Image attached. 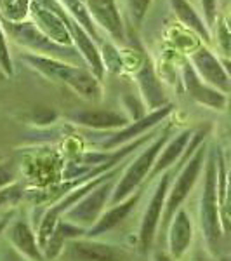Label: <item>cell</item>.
Here are the masks:
<instances>
[{
	"label": "cell",
	"instance_id": "ffe728a7",
	"mask_svg": "<svg viewBox=\"0 0 231 261\" xmlns=\"http://www.w3.org/2000/svg\"><path fill=\"white\" fill-rule=\"evenodd\" d=\"M172 11L178 16V19L181 21L186 28H190L191 32H195L201 40H211V32L204 19L200 18V14L191 7V4L188 0H169Z\"/></svg>",
	"mask_w": 231,
	"mask_h": 261
},
{
	"label": "cell",
	"instance_id": "7a4b0ae2",
	"mask_svg": "<svg viewBox=\"0 0 231 261\" xmlns=\"http://www.w3.org/2000/svg\"><path fill=\"white\" fill-rule=\"evenodd\" d=\"M7 37H11L18 45L33 50V54L39 56L52 58V60H60L65 63H71V65L87 66L83 61L82 54L78 53L77 47L73 45H60L54 40H50L45 33H42L37 28L35 23L32 21H21V23H12V21L0 19Z\"/></svg>",
	"mask_w": 231,
	"mask_h": 261
},
{
	"label": "cell",
	"instance_id": "2e32d148",
	"mask_svg": "<svg viewBox=\"0 0 231 261\" xmlns=\"http://www.w3.org/2000/svg\"><path fill=\"white\" fill-rule=\"evenodd\" d=\"M193 237V228L190 216L184 209L174 214L172 223L169 225V252L174 259H179L188 251Z\"/></svg>",
	"mask_w": 231,
	"mask_h": 261
},
{
	"label": "cell",
	"instance_id": "e0dca14e",
	"mask_svg": "<svg viewBox=\"0 0 231 261\" xmlns=\"http://www.w3.org/2000/svg\"><path fill=\"white\" fill-rule=\"evenodd\" d=\"M71 120L91 129H117L131 124L124 113L113 110H82L73 113Z\"/></svg>",
	"mask_w": 231,
	"mask_h": 261
},
{
	"label": "cell",
	"instance_id": "ba28073f",
	"mask_svg": "<svg viewBox=\"0 0 231 261\" xmlns=\"http://www.w3.org/2000/svg\"><path fill=\"white\" fill-rule=\"evenodd\" d=\"M30 16H32V23H35L37 28L42 33H45L50 40H54L60 45H71V42H73L71 33L57 12L49 9L40 0H32Z\"/></svg>",
	"mask_w": 231,
	"mask_h": 261
},
{
	"label": "cell",
	"instance_id": "277c9868",
	"mask_svg": "<svg viewBox=\"0 0 231 261\" xmlns=\"http://www.w3.org/2000/svg\"><path fill=\"white\" fill-rule=\"evenodd\" d=\"M204 159H205V146H200L198 151L186 162V166L183 167V171L179 172V176L176 178L174 185H172L169 197H167L165 202V209H163L162 214V230L165 226L170 225V220L174 218V214L178 213V209L181 207V204L184 199L188 197V193L191 192L193 185L196 183L201 171V166H204Z\"/></svg>",
	"mask_w": 231,
	"mask_h": 261
},
{
	"label": "cell",
	"instance_id": "4fadbf2b",
	"mask_svg": "<svg viewBox=\"0 0 231 261\" xmlns=\"http://www.w3.org/2000/svg\"><path fill=\"white\" fill-rule=\"evenodd\" d=\"M183 82H184V87H186L188 94L195 101L205 105V107L216 108V110H221V108L224 107V103H226L224 94L201 81L190 63H184V66H183Z\"/></svg>",
	"mask_w": 231,
	"mask_h": 261
},
{
	"label": "cell",
	"instance_id": "7c38bea8",
	"mask_svg": "<svg viewBox=\"0 0 231 261\" xmlns=\"http://www.w3.org/2000/svg\"><path fill=\"white\" fill-rule=\"evenodd\" d=\"M170 112H172V105L167 103L165 107L158 108V110H153V112L150 113V115H145L139 120L131 122L127 127H124V129L120 130V133H117L115 136H111L110 140L104 141L103 143V148L111 151L113 148L125 145L127 141L134 140V138H139L141 134H145L150 127H155L157 124H160V122L165 119V117L169 115Z\"/></svg>",
	"mask_w": 231,
	"mask_h": 261
},
{
	"label": "cell",
	"instance_id": "5b68a950",
	"mask_svg": "<svg viewBox=\"0 0 231 261\" xmlns=\"http://www.w3.org/2000/svg\"><path fill=\"white\" fill-rule=\"evenodd\" d=\"M204 181V193H201V226L209 246L214 247L221 237L219 226V193H217V174L216 161L211 159L207 162Z\"/></svg>",
	"mask_w": 231,
	"mask_h": 261
},
{
	"label": "cell",
	"instance_id": "f1b7e54d",
	"mask_svg": "<svg viewBox=\"0 0 231 261\" xmlns=\"http://www.w3.org/2000/svg\"><path fill=\"white\" fill-rule=\"evenodd\" d=\"M157 259H158V261H174L172 258H169V256H163V254H158V256H157Z\"/></svg>",
	"mask_w": 231,
	"mask_h": 261
},
{
	"label": "cell",
	"instance_id": "cb8c5ba5",
	"mask_svg": "<svg viewBox=\"0 0 231 261\" xmlns=\"http://www.w3.org/2000/svg\"><path fill=\"white\" fill-rule=\"evenodd\" d=\"M23 187L19 183H12L9 187L2 188L0 190V207H6V205H14L18 204L19 199L23 197Z\"/></svg>",
	"mask_w": 231,
	"mask_h": 261
},
{
	"label": "cell",
	"instance_id": "44dd1931",
	"mask_svg": "<svg viewBox=\"0 0 231 261\" xmlns=\"http://www.w3.org/2000/svg\"><path fill=\"white\" fill-rule=\"evenodd\" d=\"M32 0H0V19L21 23L30 14Z\"/></svg>",
	"mask_w": 231,
	"mask_h": 261
},
{
	"label": "cell",
	"instance_id": "484cf974",
	"mask_svg": "<svg viewBox=\"0 0 231 261\" xmlns=\"http://www.w3.org/2000/svg\"><path fill=\"white\" fill-rule=\"evenodd\" d=\"M14 178H16L14 166L9 164V162H7V164H0V190L14 183Z\"/></svg>",
	"mask_w": 231,
	"mask_h": 261
},
{
	"label": "cell",
	"instance_id": "52a82bcc",
	"mask_svg": "<svg viewBox=\"0 0 231 261\" xmlns=\"http://www.w3.org/2000/svg\"><path fill=\"white\" fill-rule=\"evenodd\" d=\"M172 172H165L162 176L160 181H158L157 188H155L153 195L148 202V207L145 211V216H142V223L139 228V246L141 251H148L153 244L155 233H157L158 223L162 221V214L163 209H165V202H167V195H169V187H170V179Z\"/></svg>",
	"mask_w": 231,
	"mask_h": 261
},
{
	"label": "cell",
	"instance_id": "9c48e42d",
	"mask_svg": "<svg viewBox=\"0 0 231 261\" xmlns=\"http://www.w3.org/2000/svg\"><path fill=\"white\" fill-rule=\"evenodd\" d=\"M94 23H98L113 40L124 42L125 30L117 0H83Z\"/></svg>",
	"mask_w": 231,
	"mask_h": 261
},
{
	"label": "cell",
	"instance_id": "603a6c76",
	"mask_svg": "<svg viewBox=\"0 0 231 261\" xmlns=\"http://www.w3.org/2000/svg\"><path fill=\"white\" fill-rule=\"evenodd\" d=\"M151 0H127V11L129 18L132 19V23L136 27H139L142 18L146 16V12L150 9Z\"/></svg>",
	"mask_w": 231,
	"mask_h": 261
},
{
	"label": "cell",
	"instance_id": "9a60e30c",
	"mask_svg": "<svg viewBox=\"0 0 231 261\" xmlns=\"http://www.w3.org/2000/svg\"><path fill=\"white\" fill-rule=\"evenodd\" d=\"M139 197H141V193H132L129 199L122 200L119 204L113 205L111 209H108V211L87 230V237H91V239L99 237V235L106 233V231L113 230L115 226H119L120 223L129 216V213L134 209V205L139 202Z\"/></svg>",
	"mask_w": 231,
	"mask_h": 261
},
{
	"label": "cell",
	"instance_id": "83f0119b",
	"mask_svg": "<svg viewBox=\"0 0 231 261\" xmlns=\"http://www.w3.org/2000/svg\"><path fill=\"white\" fill-rule=\"evenodd\" d=\"M7 225H9V218H2V220H0V233H2V231H4V228H6V226Z\"/></svg>",
	"mask_w": 231,
	"mask_h": 261
},
{
	"label": "cell",
	"instance_id": "d6986e66",
	"mask_svg": "<svg viewBox=\"0 0 231 261\" xmlns=\"http://www.w3.org/2000/svg\"><path fill=\"white\" fill-rule=\"evenodd\" d=\"M191 134L193 133L190 129L183 130V133H179L178 136H174L165 146H163L162 151L158 153L157 161H155V166H153V169H151V176L160 174V172L167 171L170 166H174V164L178 162V159L181 157L184 153V150H186V146L190 145Z\"/></svg>",
	"mask_w": 231,
	"mask_h": 261
},
{
	"label": "cell",
	"instance_id": "7402d4cb",
	"mask_svg": "<svg viewBox=\"0 0 231 261\" xmlns=\"http://www.w3.org/2000/svg\"><path fill=\"white\" fill-rule=\"evenodd\" d=\"M0 70L6 75H12L14 73V68H12V58L9 53V47H7V35L4 32V27L0 23Z\"/></svg>",
	"mask_w": 231,
	"mask_h": 261
},
{
	"label": "cell",
	"instance_id": "6da1fadb",
	"mask_svg": "<svg viewBox=\"0 0 231 261\" xmlns=\"http://www.w3.org/2000/svg\"><path fill=\"white\" fill-rule=\"evenodd\" d=\"M21 58H23V61L30 63L32 68L40 71L42 75L70 86L80 98L89 101L101 99L103 91H101L99 79L87 66L71 65V63L39 56V54H23Z\"/></svg>",
	"mask_w": 231,
	"mask_h": 261
},
{
	"label": "cell",
	"instance_id": "5bb4252c",
	"mask_svg": "<svg viewBox=\"0 0 231 261\" xmlns=\"http://www.w3.org/2000/svg\"><path fill=\"white\" fill-rule=\"evenodd\" d=\"M9 242L14 246V251H18L23 258L30 261H47L44 256V251L40 249L37 235L33 233L30 225L24 221H14L7 231Z\"/></svg>",
	"mask_w": 231,
	"mask_h": 261
},
{
	"label": "cell",
	"instance_id": "30bf717a",
	"mask_svg": "<svg viewBox=\"0 0 231 261\" xmlns=\"http://www.w3.org/2000/svg\"><path fill=\"white\" fill-rule=\"evenodd\" d=\"M63 251L71 261H124L125 258V252L117 246L77 239L68 241Z\"/></svg>",
	"mask_w": 231,
	"mask_h": 261
},
{
	"label": "cell",
	"instance_id": "f546056e",
	"mask_svg": "<svg viewBox=\"0 0 231 261\" xmlns=\"http://www.w3.org/2000/svg\"><path fill=\"white\" fill-rule=\"evenodd\" d=\"M221 261H231L229 258H221Z\"/></svg>",
	"mask_w": 231,
	"mask_h": 261
},
{
	"label": "cell",
	"instance_id": "8992f818",
	"mask_svg": "<svg viewBox=\"0 0 231 261\" xmlns=\"http://www.w3.org/2000/svg\"><path fill=\"white\" fill-rule=\"evenodd\" d=\"M113 193V187L110 181H103L101 185L94 188L92 192L87 193L82 200H78L70 211L65 213L66 221H71L78 226H85L87 230L94 225L101 218V211L104 209L108 199Z\"/></svg>",
	"mask_w": 231,
	"mask_h": 261
},
{
	"label": "cell",
	"instance_id": "3957f363",
	"mask_svg": "<svg viewBox=\"0 0 231 261\" xmlns=\"http://www.w3.org/2000/svg\"><path fill=\"white\" fill-rule=\"evenodd\" d=\"M167 141V134L165 136H158L157 140L151 143L150 146H146L142 150V153L137 159H134L131 166L127 167V171L120 176L119 183L115 185L111 193V204H119V202L129 199L132 195L134 190L142 183V179L150 174L151 169L155 166V161H157L158 153L162 151V148L165 146Z\"/></svg>",
	"mask_w": 231,
	"mask_h": 261
},
{
	"label": "cell",
	"instance_id": "8fae6325",
	"mask_svg": "<svg viewBox=\"0 0 231 261\" xmlns=\"http://www.w3.org/2000/svg\"><path fill=\"white\" fill-rule=\"evenodd\" d=\"M191 63L198 77L205 84H209V86H212L214 89L221 92H226L229 89L228 73L222 68L219 60L212 54V50H209L207 47H198L191 54Z\"/></svg>",
	"mask_w": 231,
	"mask_h": 261
},
{
	"label": "cell",
	"instance_id": "4316f807",
	"mask_svg": "<svg viewBox=\"0 0 231 261\" xmlns=\"http://www.w3.org/2000/svg\"><path fill=\"white\" fill-rule=\"evenodd\" d=\"M24 259L26 258H23L18 251H12V249H7L2 256V261H24Z\"/></svg>",
	"mask_w": 231,
	"mask_h": 261
},
{
	"label": "cell",
	"instance_id": "d4e9b609",
	"mask_svg": "<svg viewBox=\"0 0 231 261\" xmlns=\"http://www.w3.org/2000/svg\"><path fill=\"white\" fill-rule=\"evenodd\" d=\"M200 7L201 12H204V21L207 23V27H214L217 18V0H200Z\"/></svg>",
	"mask_w": 231,
	"mask_h": 261
},
{
	"label": "cell",
	"instance_id": "ac0fdd59",
	"mask_svg": "<svg viewBox=\"0 0 231 261\" xmlns=\"http://www.w3.org/2000/svg\"><path fill=\"white\" fill-rule=\"evenodd\" d=\"M137 84H139V89H141L142 98H145V103L151 108V112L165 107L167 99H165V96H163L162 84L155 77L150 60H146L145 65L141 66V70L137 71Z\"/></svg>",
	"mask_w": 231,
	"mask_h": 261
}]
</instances>
